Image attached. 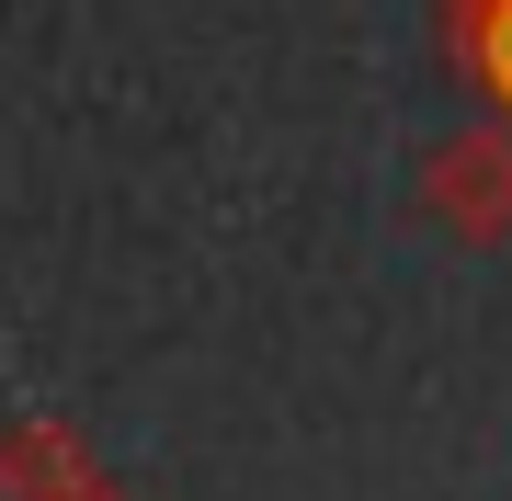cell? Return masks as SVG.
<instances>
[{
	"label": "cell",
	"instance_id": "1",
	"mask_svg": "<svg viewBox=\"0 0 512 501\" xmlns=\"http://www.w3.org/2000/svg\"><path fill=\"white\" fill-rule=\"evenodd\" d=\"M410 194L456 251H501L512 240V114H467L456 137H433Z\"/></svg>",
	"mask_w": 512,
	"mask_h": 501
},
{
	"label": "cell",
	"instance_id": "2",
	"mask_svg": "<svg viewBox=\"0 0 512 501\" xmlns=\"http://www.w3.org/2000/svg\"><path fill=\"white\" fill-rule=\"evenodd\" d=\"M114 467L80 445V422H46V410H23V422H0V501H103Z\"/></svg>",
	"mask_w": 512,
	"mask_h": 501
},
{
	"label": "cell",
	"instance_id": "3",
	"mask_svg": "<svg viewBox=\"0 0 512 501\" xmlns=\"http://www.w3.org/2000/svg\"><path fill=\"white\" fill-rule=\"evenodd\" d=\"M456 23V69L478 80V103L512 114V0H467V12H444Z\"/></svg>",
	"mask_w": 512,
	"mask_h": 501
},
{
	"label": "cell",
	"instance_id": "4",
	"mask_svg": "<svg viewBox=\"0 0 512 501\" xmlns=\"http://www.w3.org/2000/svg\"><path fill=\"white\" fill-rule=\"evenodd\" d=\"M103 501H126V490H103Z\"/></svg>",
	"mask_w": 512,
	"mask_h": 501
}]
</instances>
